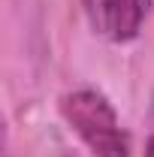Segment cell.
Here are the masks:
<instances>
[{"label":"cell","instance_id":"6da1fadb","mask_svg":"<svg viewBox=\"0 0 154 157\" xmlns=\"http://www.w3.org/2000/svg\"><path fill=\"white\" fill-rule=\"evenodd\" d=\"M60 115L94 157H130V139L118 121V112L100 91L79 88L64 94Z\"/></svg>","mask_w":154,"mask_h":157},{"label":"cell","instance_id":"7a4b0ae2","mask_svg":"<svg viewBox=\"0 0 154 157\" xmlns=\"http://www.w3.org/2000/svg\"><path fill=\"white\" fill-rule=\"evenodd\" d=\"M82 6L91 27L112 42L133 39L148 12V0H82Z\"/></svg>","mask_w":154,"mask_h":157},{"label":"cell","instance_id":"3957f363","mask_svg":"<svg viewBox=\"0 0 154 157\" xmlns=\"http://www.w3.org/2000/svg\"><path fill=\"white\" fill-rule=\"evenodd\" d=\"M145 157H154V136L148 139V145H145Z\"/></svg>","mask_w":154,"mask_h":157}]
</instances>
